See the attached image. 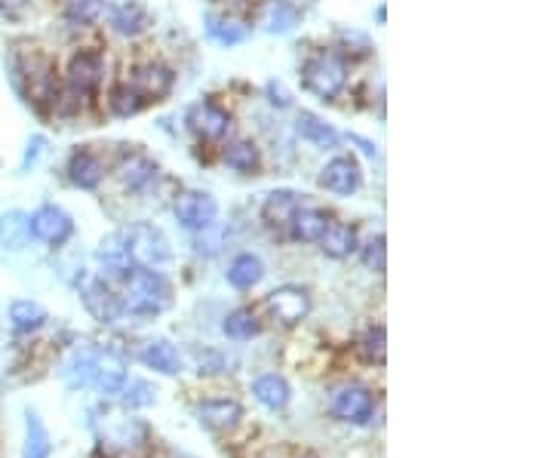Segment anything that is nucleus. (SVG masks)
I'll use <instances>...</instances> for the list:
<instances>
[{
  "label": "nucleus",
  "instance_id": "obj_24",
  "mask_svg": "<svg viewBox=\"0 0 553 458\" xmlns=\"http://www.w3.org/2000/svg\"><path fill=\"white\" fill-rule=\"evenodd\" d=\"M265 277V265L259 256H252V253H243L231 262L228 268V283L234 289H252L255 283H259Z\"/></svg>",
  "mask_w": 553,
  "mask_h": 458
},
{
  "label": "nucleus",
  "instance_id": "obj_33",
  "mask_svg": "<svg viewBox=\"0 0 553 458\" xmlns=\"http://www.w3.org/2000/svg\"><path fill=\"white\" fill-rule=\"evenodd\" d=\"M105 13V0H68L65 19L71 25H90Z\"/></svg>",
  "mask_w": 553,
  "mask_h": 458
},
{
  "label": "nucleus",
  "instance_id": "obj_26",
  "mask_svg": "<svg viewBox=\"0 0 553 458\" xmlns=\"http://www.w3.org/2000/svg\"><path fill=\"white\" fill-rule=\"evenodd\" d=\"M53 449L50 434L44 428V422L37 419V412L25 415V446H22V458H47Z\"/></svg>",
  "mask_w": 553,
  "mask_h": 458
},
{
  "label": "nucleus",
  "instance_id": "obj_30",
  "mask_svg": "<svg viewBox=\"0 0 553 458\" xmlns=\"http://www.w3.org/2000/svg\"><path fill=\"white\" fill-rule=\"evenodd\" d=\"M154 176H157L154 163L145 160V157H130V160L120 166V179H123V185L130 188V191H142Z\"/></svg>",
  "mask_w": 553,
  "mask_h": 458
},
{
  "label": "nucleus",
  "instance_id": "obj_41",
  "mask_svg": "<svg viewBox=\"0 0 553 458\" xmlns=\"http://www.w3.org/2000/svg\"><path fill=\"white\" fill-rule=\"evenodd\" d=\"M268 96H271V105H277V108H289V102H292L280 83H268Z\"/></svg>",
  "mask_w": 553,
  "mask_h": 458
},
{
  "label": "nucleus",
  "instance_id": "obj_32",
  "mask_svg": "<svg viewBox=\"0 0 553 458\" xmlns=\"http://www.w3.org/2000/svg\"><path fill=\"white\" fill-rule=\"evenodd\" d=\"M360 354H363L366 363H375V366H381L388 360V332H385V326H372L366 332V336L360 339Z\"/></svg>",
  "mask_w": 553,
  "mask_h": 458
},
{
  "label": "nucleus",
  "instance_id": "obj_11",
  "mask_svg": "<svg viewBox=\"0 0 553 458\" xmlns=\"http://www.w3.org/2000/svg\"><path fill=\"white\" fill-rule=\"evenodd\" d=\"M188 127H191L200 139L216 142V139H222V136L231 130V114H228L225 108H219L216 102H197V105L188 111Z\"/></svg>",
  "mask_w": 553,
  "mask_h": 458
},
{
  "label": "nucleus",
  "instance_id": "obj_17",
  "mask_svg": "<svg viewBox=\"0 0 553 458\" xmlns=\"http://www.w3.org/2000/svg\"><path fill=\"white\" fill-rule=\"evenodd\" d=\"M93 382L96 388L111 397V394H120L123 385H126V363L120 354L114 351H96V372H93Z\"/></svg>",
  "mask_w": 553,
  "mask_h": 458
},
{
  "label": "nucleus",
  "instance_id": "obj_6",
  "mask_svg": "<svg viewBox=\"0 0 553 458\" xmlns=\"http://www.w3.org/2000/svg\"><path fill=\"white\" fill-rule=\"evenodd\" d=\"M176 219L188 228V231H209L219 219V203L206 191H182L176 197Z\"/></svg>",
  "mask_w": 553,
  "mask_h": 458
},
{
  "label": "nucleus",
  "instance_id": "obj_34",
  "mask_svg": "<svg viewBox=\"0 0 553 458\" xmlns=\"http://www.w3.org/2000/svg\"><path fill=\"white\" fill-rule=\"evenodd\" d=\"M93 372H96V351H80L68 369V385L71 388H87L93 385Z\"/></svg>",
  "mask_w": 553,
  "mask_h": 458
},
{
  "label": "nucleus",
  "instance_id": "obj_2",
  "mask_svg": "<svg viewBox=\"0 0 553 458\" xmlns=\"http://www.w3.org/2000/svg\"><path fill=\"white\" fill-rule=\"evenodd\" d=\"M173 302V286L160 271L136 268L126 277V293H123V311H133L139 317H154L169 308Z\"/></svg>",
  "mask_w": 553,
  "mask_h": 458
},
{
  "label": "nucleus",
  "instance_id": "obj_7",
  "mask_svg": "<svg viewBox=\"0 0 553 458\" xmlns=\"http://www.w3.org/2000/svg\"><path fill=\"white\" fill-rule=\"evenodd\" d=\"M28 234L40 243H50V246H62L71 234H74V222L71 216L62 210V206H40L28 216Z\"/></svg>",
  "mask_w": 553,
  "mask_h": 458
},
{
  "label": "nucleus",
  "instance_id": "obj_28",
  "mask_svg": "<svg viewBox=\"0 0 553 458\" xmlns=\"http://www.w3.org/2000/svg\"><path fill=\"white\" fill-rule=\"evenodd\" d=\"M28 216L19 210H10L0 216V249H22L28 243Z\"/></svg>",
  "mask_w": 553,
  "mask_h": 458
},
{
  "label": "nucleus",
  "instance_id": "obj_16",
  "mask_svg": "<svg viewBox=\"0 0 553 458\" xmlns=\"http://www.w3.org/2000/svg\"><path fill=\"white\" fill-rule=\"evenodd\" d=\"M197 419L206 431H231L243 419V406L237 400H206L197 409Z\"/></svg>",
  "mask_w": 553,
  "mask_h": 458
},
{
  "label": "nucleus",
  "instance_id": "obj_36",
  "mask_svg": "<svg viewBox=\"0 0 553 458\" xmlns=\"http://www.w3.org/2000/svg\"><path fill=\"white\" fill-rule=\"evenodd\" d=\"M142 105H145V99L130 87V83H126V87H117L111 93V108H114L117 117H133V114L142 111Z\"/></svg>",
  "mask_w": 553,
  "mask_h": 458
},
{
  "label": "nucleus",
  "instance_id": "obj_12",
  "mask_svg": "<svg viewBox=\"0 0 553 458\" xmlns=\"http://www.w3.org/2000/svg\"><path fill=\"white\" fill-rule=\"evenodd\" d=\"M96 259H99V265L108 277H120V280H126L136 268L133 259H130V249H126L123 231H114V234L102 237V243L96 249Z\"/></svg>",
  "mask_w": 553,
  "mask_h": 458
},
{
  "label": "nucleus",
  "instance_id": "obj_37",
  "mask_svg": "<svg viewBox=\"0 0 553 458\" xmlns=\"http://www.w3.org/2000/svg\"><path fill=\"white\" fill-rule=\"evenodd\" d=\"M206 31L212 40H219V44H240V40L246 37V31L237 25V22H228V19H216V16H209L206 19Z\"/></svg>",
  "mask_w": 553,
  "mask_h": 458
},
{
  "label": "nucleus",
  "instance_id": "obj_39",
  "mask_svg": "<svg viewBox=\"0 0 553 458\" xmlns=\"http://www.w3.org/2000/svg\"><path fill=\"white\" fill-rule=\"evenodd\" d=\"M123 400H126V406H133V409L151 406V403L157 400V391H154L148 382L136 379V382H130V385H123Z\"/></svg>",
  "mask_w": 553,
  "mask_h": 458
},
{
  "label": "nucleus",
  "instance_id": "obj_15",
  "mask_svg": "<svg viewBox=\"0 0 553 458\" xmlns=\"http://www.w3.org/2000/svg\"><path fill=\"white\" fill-rule=\"evenodd\" d=\"M173 83H176V74L163 68V65H145L136 71L133 83L130 87L145 99V102H160L163 96H169V90H173Z\"/></svg>",
  "mask_w": 553,
  "mask_h": 458
},
{
  "label": "nucleus",
  "instance_id": "obj_25",
  "mask_svg": "<svg viewBox=\"0 0 553 458\" xmlns=\"http://www.w3.org/2000/svg\"><path fill=\"white\" fill-rule=\"evenodd\" d=\"M10 323H13L16 332L28 336V332H34V329H40L47 323V311H44V305H37L31 299H16L10 305Z\"/></svg>",
  "mask_w": 553,
  "mask_h": 458
},
{
  "label": "nucleus",
  "instance_id": "obj_3",
  "mask_svg": "<svg viewBox=\"0 0 553 458\" xmlns=\"http://www.w3.org/2000/svg\"><path fill=\"white\" fill-rule=\"evenodd\" d=\"M126 237V249H130V259L136 268H151L157 271L160 265H166L173 259V249H169V240L160 228L148 225V222H139L133 225L130 231H123Z\"/></svg>",
  "mask_w": 553,
  "mask_h": 458
},
{
  "label": "nucleus",
  "instance_id": "obj_31",
  "mask_svg": "<svg viewBox=\"0 0 553 458\" xmlns=\"http://www.w3.org/2000/svg\"><path fill=\"white\" fill-rule=\"evenodd\" d=\"M225 163L237 173H255L259 170L262 157H259V148H255L252 142H234V145L225 148Z\"/></svg>",
  "mask_w": 553,
  "mask_h": 458
},
{
  "label": "nucleus",
  "instance_id": "obj_1",
  "mask_svg": "<svg viewBox=\"0 0 553 458\" xmlns=\"http://www.w3.org/2000/svg\"><path fill=\"white\" fill-rule=\"evenodd\" d=\"M10 71H13L16 90L37 111H47L50 105L59 102L56 99V93H59V87H56V68H53V59L47 53H40L37 47H31L25 53H13Z\"/></svg>",
  "mask_w": 553,
  "mask_h": 458
},
{
  "label": "nucleus",
  "instance_id": "obj_20",
  "mask_svg": "<svg viewBox=\"0 0 553 458\" xmlns=\"http://www.w3.org/2000/svg\"><path fill=\"white\" fill-rule=\"evenodd\" d=\"M317 243L329 259H348V256L357 253V246H360L357 243V228H351L345 222H329Z\"/></svg>",
  "mask_w": 553,
  "mask_h": 458
},
{
  "label": "nucleus",
  "instance_id": "obj_40",
  "mask_svg": "<svg viewBox=\"0 0 553 458\" xmlns=\"http://www.w3.org/2000/svg\"><path fill=\"white\" fill-rule=\"evenodd\" d=\"M44 136H34V139H28V148H25V157H22V166L19 170L22 173H28V166H34L37 163V157H40V151H44Z\"/></svg>",
  "mask_w": 553,
  "mask_h": 458
},
{
  "label": "nucleus",
  "instance_id": "obj_10",
  "mask_svg": "<svg viewBox=\"0 0 553 458\" xmlns=\"http://www.w3.org/2000/svg\"><path fill=\"white\" fill-rule=\"evenodd\" d=\"M320 188L338 197H351L360 188V166L354 157H332L320 170Z\"/></svg>",
  "mask_w": 553,
  "mask_h": 458
},
{
  "label": "nucleus",
  "instance_id": "obj_8",
  "mask_svg": "<svg viewBox=\"0 0 553 458\" xmlns=\"http://www.w3.org/2000/svg\"><path fill=\"white\" fill-rule=\"evenodd\" d=\"M265 308L277 323L295 326L311 314V296H308V289H302V286H277L274 293H268Z\"/></svg>",
  "mask_w": 553,
  "mask_h": 458
},
{
  "label": "nucleus",
  "instance_id": "obj_35",
  "mask_svg": "<svg viewBox=\"0 0 553 458\" xmlns=\"http://www.w3.org/2000/svg\"><path fill=\"white\" fill-rule=\"evenodd\" d=\"M114 28L120 31V34H142L145 28H148V16L136 7V4H123L117 13H114Z\"/></svg>",
  "mask_w": 553,
  "mask_h": 458
},
{
  "label": "nucleus",
  "instance_id": "obj_22",
  "mask_svg": "<svg viewBox=\"0 0 553 458\" xmlns=\"http://www.w3.org/2000/svg\"><path fill=\"white\" fill-rule=\"evenodd\" d=\"M326 225H329V216L326 213L314 210V206H299V210H295V216H292V222H289V234H292V240L317 243L323 237Z\"/></svg>",
  "mask_w": 553,
  "mask_h": 458
},
{
  "label": "nucleus",
  "instance_id": "obj_4",
  "mask_svg": "<svg viewBox=\"0 0 553 458\" xmlns=\"http://www.w3.org/2000/svg\"><path fill=\"white\" fill-rule=\"evenodd\" d=\"M345 83H348V65L338 53H320L305 65V87L323 102H332L345 90Z\"/></svg>",
  "mask_w": 553,
  "mask_h": 458
},
{
  "label": "nucleus",
  "instance_id": "obj_5",
  "mask_svg": "<svg viewBox=\"0 0 553 458\" xmlns=\"http://www.w3.org/2000/svg\"><path fill=\"white\" fill-rule=\"evenodd\" d=\"M77 289H80L83 305H87V311L99 323L111 326V323H117L123 317V299L114 293V289L102 277H96V274H80L77 277Z\"/></svg>",
  "mask_w": 553,
  "mask_h": 458
},
{
  "label": "nucleus",
  "instance_id": "obj_27",
  "mask_svg": "<svg viewBox=\"0 0 553 458\" xmlns=\"http://www.w3.org/2000/svg\"><path fill=\"white\" fill-rule=\"evenodd\" d=\"M252 394H255V400H259L262 406H268V409H283L289 403V397H292V388L280 376H262L259 382L252 385Z\"/></svg>",
  "mask_w": 553,
  "mask_h": 458
},
{
  "label": "nucleus",
  "instance_id": "obj_23",
  "mask_svg": "<svg viewBox=\"0 0 553 458\" xmlns=\"http://www.w3.org/2000/svg\"><path fill=\"white\" fill-rule=\"evenodd\" d=\"M299 206H302V200L295 191H274V194H268V200L262 206V216L271 228H289Z\"/></svg>",
  "mask_w": 553,
  "mask_h": 458
},
{
  "label": "nucleus",
  "instance_id": "obj_14",
  "mask_svg": "<svg viewBox=\"0 0 553 458\" xmlns=\"http://www.w3.org/2000/svg\"><path fill=\"white\" fill-rule=\"evenodd\" d=\"M255 25L268 34H286L299 25V10L292 0H262V7L255 10Z\"/></svg>",
  "mask_w": 553,
  "mask_h": 458
},
{
  "label": "nucleus",
  "instance_id": "obj_38",
  "mask_svg": "<svg viewBox=\"0 0 553 458\" xmlns=\"http://www.w3.org/2000/svg\"><path fill=\"white\" fill-rule=\"evenodd\" d=\"M363 265L375 274L388 271V240H385V234H378L369 246H363Z\"/></svg>",
  "mask_w": 553,
  "mask_h": 458
},
{
  "label": "nucleus",
  "instance_id": "obj_13",
  "mask_svg": "<svg viewBox=\"0 0 553 458\" xmlns=\"http://www.w3.org/2000/svg\"><path fill=\"white\" fill-rule=\"evenodd\" d=\"M102 80V56L99 53H77L68 65V87L74 96H90Z\"/></svg>",
  "mask_w": 553,
  "mask_h": 458
},
{
  "label": "nucleus",
  "instance_id": "obj_43",
  "mask_svg": "<svg viewBox=\"0 0 553 458\" xmlns=\"http://www.w3.org/2000/svg\"><path fill=\"white\" fill-rule=\"evenodd\" d=\"M302 458H320V455H314V452H308V455H302Z\"/></svg>",
  "mask_w": 553,
  "mask_h": 458
},
{
  "label": "nucleus",
  "instance_id": "obj_18",
  "mask_svg": "<svg viewBox=\"0 0 553 458\" xmlns=\"http://www.w3.org/2000/svg\"><path fill=\"white\" fill-rule=\"evenodd\" d=\"M139 360L148 366V369H157L163 376H179L182 372V354L173 342L166 339H151L139 348Z\"/></svg>",
  "mask_w": 553,
  "mask_h": 458
},
{
  "label": "nucleus",
  "instance_id": "obj_9",
  "mask_svg": "<svg viewBox=\"0 0 553 458\" xmlns=\"http://www.w3.org/2000/svg\"><path fill=\"white\" fill-rule=\"evenodd\" d=\"M372 409H375V397L366 385H345L332 397V415L338 422L366 425L372 419Z\"/></svg>",
  "mask_w": 553,
  "mask_h": 458
},
{
  "label": "nucleus",
  "instance_id": "obj_29",
  "mask_svg": "<svg viewBox=\"0 0 553 458\" xmlns=\"http://www.w3.org/2000/svg\"><path fill=\"white\" fill-rule=\"evenodd\" d=\"M225 332H228L231 339H237V342H246V339L259 336L262 323H259V317H255L252 308H237V311H231V314L225 317Z\"/></svg>",
  "mask_w": 553,
  "mask_h": 458
},
{
  "label": "nucleus",
  "instance_id": "obj_19",
  "mask_svg": "<svg viewBox=\"0 0 553 458\" xmlns=\"http://www.w3.org/2000/svg\"><path fill=\"white\" fill-rule=\"evenodd\" d=\"M102 176H105V166H102V160L93 151H83L80 148V151L71 154V160H68V179H71V185H77L83 191H93V188H99Z\"/></svg>",
  "mask_w": 553,
  "mask_h": 458
},
{
  "label": "nucleus",
  "instance_id": "obj_42",
  "mask_svg": "<svg viewBox=\"0 0 553 458\" xmlns=\"http://www.w3.org/2000/svg\"><path fill=\"white\" fill-rule=\"evenodd\" d=\"M28 4H31V0H0V13L16 16V13H22Z\"/></svg>",
  "mask_w": 553,
  "mask_h": 458
},
{
  "label": "nucleus",
  "instance_id": "obj_21",
  "mask_svg": "<svg viewBox=\"0 0 553 458\" xmlns=\"http://www.w3.org/2000/svg\"><path fill=\"white\" fill-rule=\"evenodd\" d=\"M295 130H299V136L305 142H311V145H317L323 151H335L338 145H342V136H338L323 117H317L311 111H302L299 114V120H295Z\"/></svg>",
  "mask_w": 553,
  "mask_h": 458
}]
</instances>
